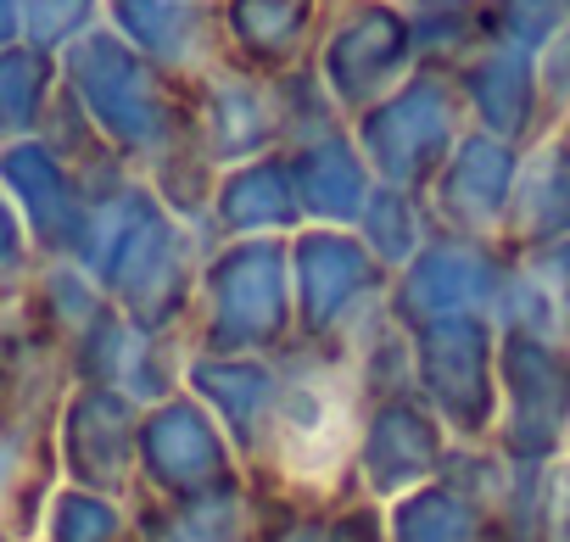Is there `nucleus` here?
I'll list each match as a JSON object with an SVG mask.
<instances>
[{
  "instance_id": "1",
  "label": "nucleus",
  "mask_w": 570,
  "mask_h": 542,
  "mask_svg": "<svg viewBox=\"0 0 570 542\" xmlns=\"http://www.w3.org/2000/svg\"><path fill=\"white\" fill-rule=\"evenodd\" d=\"M46 112V57L29 46L0 51V146H18Z\"/></svg>"
},
{
  "instance_id": "2",
  "label": "nucleus",
  "mask_w": 570,
  "mask_h": 542,
  "mask_svg": "<svg viewBox=\"0 0 570 542\" xmlns=\"http://www.w3.org/2000/svg\"><path fill=\"white\" fill-rule=\"evenodd\" d=\"M18 275H23V213L0 185V286H12Z\"/></svg>"
},
{
  "instance_id": "3",
  "label": "nucleus",
  "mask_w": 570,
  "mask_h": 542,
  "mask_svg": "<svg viewBox=\"0 0 570 542\" xmlns=\"http://www.w3.org/2000/svg\"><path fill=\"white\" fill-rule=\"evenodd\" d=\"M23 46V0H0V51Z\"/></svg>"
}]
</instances>
